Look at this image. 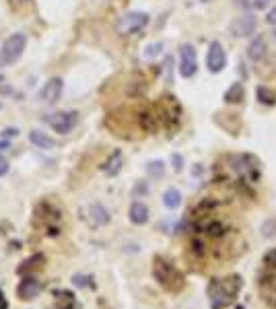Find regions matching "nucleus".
<instances>
[{
  "mask_svg": "<svg viewBox=\"0 0 276 309\" xmlns=\"http://www.w3.org/2000/svg\"><path fill=\"white\" fill-rule=\"evenodd\" d=\"M2 136H6V138H14V136H19V128H4Z\"/></svg>",
  "mask_w": 276,
  "mask_h": 309,
  "instance_id": "obj_32",
  "label": "nucleus"
},
{
  "mask_svg": "<svg viewBox=\"0 0 276 309\" xmlns=\"http://www.w3.org/2000/svg\"><path fill=\"white\" fill-rule=\"evenodd\" d=\"M241 286H244V280H241L239 274H229V276H218L212 278L206 286V295H208V303L210 309H227L235 303L237 295Z\"/></svg>",
  "mask_w": 276,
  "mask_h": 309,
  "instance_id": "obj_2",
  "label": "nucleus"
},
{
  "mask_svg": "<svg viewBox=\"0 0 276 309\" xmlns=\"http://www.w3.org/2000/svg\"><path fill=\"white\" fill-rule=\"evenodd\" d=\"M44 256L42 254H36V256H31V258H27V260L19 266V270H16V272H19V274H23V276H25V274H31V272H38V270H42L44 268Z\"/></svg>",
  "mask_w": 276,
  "mask_h": 309,
  "instance_id": "obj_20",
  "label": "nucleus"
},
{
  "mask_svg": "<svg viewBox=\"0 0 276 309\" xmlns=\"http://www.w3.org/2000/svg\"><path fill=\"white\" fill-rule=\"evenodd\" d=\"M2 80H4V76H2V74H0V82H2Z\"/></svg>",
  "mask_w": 276,
  "mask_h": 309,
  "instance_id": "obj_39",
  "label": "nucleus"
},
{
  "mask_svg": "<svg viewBox=\"0 0 276 309\" xmlns=\"http://www.w3.org/2000/svg\"><path fill=\"white\" fill-rule=\"evenodd\" d=\"M42 280H38L36 274H25L23 280L19 282V286H16V295H19L21 301H33L38 295H40V290H42Z\"/></svg>",
  "mask_w": 276,
  "mask_h": 309,
  "instance_id": "obj_12",
  "label": "nucleus"
},
{
  "mask_svg": "<svg viewBox=\"0 0 276 309\" xmlns=\"http://www.w3.org/2000/svg\"><path fill=\"white\" fill-rule=\"evenodd\" d=\"M161 50H163V44H161V42L150 44V46H146L144 56H146V58H154V56H159V54H161Z\"/></svg>",
  "mask_w": 276,
  "mask_h": 309,
  "instance_id": "obj_28",
  "label": "nucleus"
},
{
  "mask_svg": "<svg viewBox=\"0 0 276 309\" xmlns=\"http://www.w3.org/2000/svg\"><path fill=\"white\" fill-rule=\"evenodd\" d=\"M266 21H268L270 25H276V6L268 10V16H266Z\"/></svg>",
  "mask_w": 276,
  "mask_h": 309,
  "instance_id": "obj_34",
  "label": "nucleus"
},
{
  "mask_svg": "<svg viewBox=\"0 0 276 309\" xmlns=\"http://www.w3.org/2000/svg\"><path fill=\"white\" fill-rule=\"evenodd\" d=\"M272 38L276 40V25H274V31H272Z\"/></svg>",
  "mask_w": 276,
  "mask_h": 309,
  "instance_id": "obj_38",
  "label": "nucleus"
},
{
  "mask_svg": "<svg viewBox=\"0 0 276 309\" xmlns=\"http://www.w3.org/2000/svg\"><path fill=\"white\" fill-rule=\"evenodd\" d=\"M252 6H254L256 10H266V8L270 6V0H254Z\"/></svg>",
  "mask_w": 276,
  "mask_h": 309,
  "instance_id": "obj_30",
  "label": "nucleus"
},
{
  "mask_svg": "<svg viewBox=\"0 0 276 309\" xmlns=\"http://www.w3.org/2000/svg\"><path fill=\"white\" fill-rule=\"evenodd\" d=\"M256 99H258V103H262V106L272 108V106H276V91L266 87V84H258L256 87Z\"/></svg>",
  "mask_w": 276,
  "mask_h": 309,
  "instance_id": "obj_19",
  "label": "nucleus"
},
{
  "mask_svg": "<svg viewBox=\"0 0 276 309\" xmlns=\"http://www.w3.org/2000/svg\"><path fill=\"white\" fill-rule=\"evenodd\" d=\"M25 46H27V36H25V33H12V36L4 42L2 54H0V60H2V64L4 66L14 64L16 60L23 56Z\"/></svg>",
  "mask_w": 276,
  "mask_h": 309,
  "instance_id": "obj_8",
  "label": "nucleus"
},
{
  "mask_svg": "<svg viewBox=\"0 0 276 309\" xmlns=\"http://www.w3.org/2000/svg\"><path fill=\"white\" fill-rule=\"evenodd\" d=\"M6 148H10V138L0 134V150H6Z\"/></svg>",
  "mask_w": 276,
  "mask_h": 309,
  "instance_id": "obj_33",
  "label": "nucleus"
},
{
  "mask_svg": "<svg viewBox=\"0 0 276 309\" xmlns=\"http://www.w3.org/2000/svg\"><path fill=\"white\" fill-rule=\"evenodd\" d=\"M33 222H36V227H40L50 237H56L62 231V214H60V210L56 208V206H52L50 202L38 204Z\"/></svg>",
  "mask_w": 276,
  "mask_h": 309,
  "instance_id": "obj_5",
  "label": "nucleus"
},
{
  "mask_svg": "<svg viewBox=\"0 0 276 309\" xmlns=\"http://www.w3.org/2000/svg\"><path fill=\"white\" fill-rule=\"evenodd\" d=\"M227 66V54H225V48H222L220 42H210L208 46V52H206V68L212 72V74H218L222 68Z\"/></svg>",
  "mask_w": 276,
  "mask_h": 309,
  "instance_id": "obj_10",
  "label": "nucleus"
},
{
  "mask_svg": "<svg viewBox=\"0 0 276 309\" xmlns=\"http://www.w3.org/2000/svg\"><path fill=\"white\" fill-rule=\"evenodd\" d=\"M6 171H8V163H6L4 159H0V178H2Z\"/></svg>",
  "mask_w": 276,
  "mask_h": 309,
  "instance_id": "obj_35",
  "label": "nucleus"
},
{
  "mask_svg": "<svg viewBox=\"0 0 276 309\" xmlns=\"http://www.w3.org/2000/svg\"><path fill=\"white\" fill-rule=\"evenodd\" d=\"M258 290L268 309H276V248L270 250L258 270Z\"/></svg>",
  "mask_w": 276,
  "mask_h": 309,
  "instance_id": "obj_3",
  "label": "nucleus"
},
{
  "mask_svg": "<svg viewBox=\"0 0 276 309\" xmlns=\"http://www.w3.org/2000/svg\"><path fill=\"white\" fill-rule=\"evenodd\" d=\"M29 140L31 144H36L38 148H44V150H50L54 148V138H50V136L42 130H31L29 132Z\"/></svg>",
  "mask_w": 276,
  "mask_h": 309,
  "instance_id": "obj_22",
  "label": "nucleus"
},
{
  "mask_svg": "<svg viewBox=\"0 0 276 309\" xmlns=\"http://www.w3.org/2000/svg\"><path fill=\"white\" fill-rule=\"evenodd\" d=\"M216 198H202L190 210V242L186 258L196 272H210L229 266L246 252L241 229L218 214Z\"/></svg>",
  "mask_w": 276,
  "mask_h": 309,
  "instance_id": "obj_1",
  "label": "nucleus"
},
{
  "mask_svg": "<svg viewBox=\"0 0 276 309\" xmlns=\"http://www.w3.org/2000/svg\"><path fill=\"white\" fill-rule=\"evenodd\" d=\"M163 204L167 206L169 210H176L178 206L182 204V192L176 190V188H169V190H165V194H163Z\"/></svg>",
  "mask_w": 276,
  "mask_h": 309,
  "instance_id": "obj_23",
  "label": "nucleus"
},
{
  "mask_svg": "<svg viewBox=\"0 0 276 309\" xmlns=\"http://www.w3.org/2000/svg\"><path fill=\"white\" fill-rule=\"evenodd\" d=\"M128 214L134 225H144V222H148V206L142 202H132Z\"/></svg>",
  "mask_w": 276,
  "mask_h": 309,
  "instance_id": "obj_18",
  "label": "nucleus"
},
{
  "mask_svg": "<svg viewBox=\"0 0 276 309\" xmlns=\"http://www.w3.org/2000/svg\"><path fill=\"white\" fill-rule=\"evenodd\" d=\"M89 214H91V218H95V225H106V222H110V212L103 208L101 204H93L89 208Z\"/></svg>",
  "mask_w": 276,
  "mask_h": 309,
  "instance_id": "obj_24",
  "label": "nucleus"
},
{
  "mask_svg": "<svg viewBox=\"0 0 276 309\" xmlns=\"http://www.w3.org/2000/svg\"><path fill=\"white\" fill-rule=\"evenodd\" d=\"M72 284L80 286V288H95L93 276H87V274H74L72 276Z\"/></svg>",
  "mask_w": 276,
  "mask_h": 309,
  "instance_id": "obj_26",
  "label": "nucleus"
},
{
  "mask_svg": "<svg viewBox=\"0 0 276 309\" xmlns=\"http://www.w3.org/2000/svg\"><path fill=\"white\" fill-rule=\"evenodd\" d=\"M198 72V60H196V50L194 46L184 44L180 48V74L184 78H192Z\"/></svg>",
  "mask_w": 276,
  "mask_h": 309,
  "instance_id": "obj_11",
  "label": "nucleus"
},
{
  "mask_svg": "<svg viewBox=\"0 0 276 309\" xmlns=\"http://www.w3.org/2000/svg\"><path fill=\"white\" fill-rule=\"evenodd\" d=\"M152 276L167 293H182L184 286H186V278L180 272V268L163 256L152 258Z\"/></svg>",
  "mask_w": 276,
  "mask_h": 309,
  "instance_id": "obj_4",
  "label": "nucleus"
},
{
  "mask_svg": "<svg viewBox=\"0 0 276 309\" xmlns=\"http://www.w3.org/2000/svg\"><path fill=\"white\" fill-rule=\"evenodd\" d=\"M266 52H268V46H266L264 36H258V38H254V40L250 42V46H248V58L254 60V62H260V60H264Z\"/></svg>",
  "mask_w": 276,
  "mask_h": 309,
  "instance_id": "obj_16",
  "label": "nucleus"
},
{
  "mask_svg": "<svg viewBox=\"0 0 276 309\" xmlns=\"http://www.w3.org/2000/svg\"><path fill=\"white\" fill-rule=\"evenodd\" d=\"M246 97V89H244V82H233L231 87L225 91V95H222V99H225V103H231V106H235V103H241Z\"/></svg>",
  "mask_w": 276,
  "mask_h": 309,
  "instance_id": "obj_21",
  "label": "nucleus"
},
{
  "mask_svg": "<svg viewBox=\"0 0 276 309\" xmlns=\"http://www.w3.org/2000/svg\"><path fill=\"white\" fill-rule=\"evenodd\" d=\"M134 196H146L148 194V186H146V182H140V184H136L134 186V192H132Z\"/></svg>",
  "mask_w": 276,
  "mask_h": 309,
  "instance_id": "obj_29",
  "label": "nucleus"
},
{
  "mask_svg": "<svg viewBox=\"0 0 276 309\" xmlns=\"http://www.w3.org/2000/svg\"><path fill=\"white\" fill-rule=\"evenodd\" d=\"M231 167L237 174V182L239 188L241 186H254L260 182V161H258L254 154H237V157L231 159Z\"/></svg>",
  "mask_w": 276,
  "mask_h": 309,
  "instance_id": "obj_6",
  "label": "nucleus"
},
{
  "mask_svg": "<svg viewBox=\"0 0 276 309\" xmlns=\"http://www.w3.org/2000/svg\"><path fill=\"white\" fill-rule=\"evenodd\" d=\"M148 21L150 19H148L146 12H142V10H132V12L122 14L116 21V31L120 33V36H132V33L142 31L148 25Z\"/></svg>",
  "mask_w": 276,
  "mask_h": 309,
  "instance_id": "obj_7",
  "label": "nucleus"
},
{
  "mask_svg": "<svg viewBox=\"0 0 276 309\" xmlns=\"http://www.w3.org/2000/svg\"><path fill=\"white\" fill-rule=\"evenodd\" d=\"M146 174L154 180H161L165 176V163L163 161H148L146 163Z\"/></svg>",
  "mask_w": 276,
  "mask_h": 309,
  "instance_id": "obj_25",
  "label": "nucleus"
},
{
  "mask_svg": "<svg viewBox=\"0 0 276 309\" xmlns=\"http://www.w3.org/2000/svg\"><path fill=\"white\" fill-rule=\"evenodd\" d=\"M16 4H23V2H29V0H14Z\"/></svg>",
  "mask_w": 276,
  "mask_h": 309,
  "instance_id": "obj_37",
  "label": "nucleus"
},
{
  "mask_svg": "<svg viewBox=\"0 0 276 309\" xmlns=\"http://www.w3.org/2000/svg\"><path fill=\"white\" fill-rule=\"evenodd\" d=\"M171 161H174V169L176 171H182L184 169V157H182V154H174V157H171Z\"/></svg>",
  "mask_w": 276,
  "mask_h": 309,
  "instance_id": "obj_31",
  "label": "nucleus"
},
{
  "mask_svg": "<svg viewBox=\"0 0 276 309\" xmlns=\"http://www.w3.org/2000/svg\"><path fill=\"white\" fill-rule=\"evenodd\" d=\"M262 235L266 237V239H270V237H276V216L274 218H268L264 225H262Z\"/></svg>",
  "mask_w": 276,
  "mask_h": 309,
  "instance_id": "obj_27",
  "label": "nucleus"
},
{
  "mask_svg": "<svg viewBox=\"0 0 276 309\" xmlns=\"http://www.w3.org/2000/svg\"><path fill=\"white\" fill-rule=\"evenodd\" d=\"M122 165H124V154H122V150H114L112 157L106 161V165H103V174L110 176V178H114V176L120 174Z\"/></svg>",
  "mask_w": 276,
  "mask_h": 309,
  "instance_id": "obj_17",
  "label": "nucleus"
},
{
  "mask_svg": "<svg viewBox=\"0 0 276 309\" xmlns=\"http://www.w3.org/2000/svg\"><path fill=\"white\" fill-rule=\"evenodd\" d=\"M52 297H54V309H76V297L70 290L58 288L52 293Z\"/></svg>",
  "mask_w": 276,
  "mask_h": 309,
  "instance_id": "obj_15",
  "label": "nucleus"
},
{
  "mask_svg": "<svg viewBox=\"0 0 276 309\" xmlns=\"http://www.w3.org/2000/svg\"><path fill=\"white\" fill-rule=\"evenodd\" d=\"M0 309H8V303H6V297L2 290H0Z\"/></svg>",
  "mask_w": 276,
  "mask_h": 309,
  "instance_id": "obj_36",
  "label": "nucleus"
},
{
  "mask_svg": "<svg viewBox=\"0 0 276 309\" xmlns=\"http://www.w3.org/2000/svg\"><path fill=\"white\" fill-rule=\"evenodd\" d=\"M0 159H2V157H0Z\"/></svg>",
  "mask_w": 276,
  "mask_h": 309,
  "instance_id": "obj_40",
  "label": "nucleus"
},
{
  "mask_svg": "<svg viewBox=\"0 0 276 309\" xmlns=\"http://www.w3.org/2000/svg\"><path fill=\"white\" fill-rule=\"evenodd\" d=\"M256 29H258V21L254 14H241L231 23V31L237 38H250L256 33Z\"/></svg>",
  "mask_w": 276,
  "mask_h": 309,
  "instance_id": "obj_13",
  "label": "nucleus"
},
{
  "mask_svg": "<svg viewBox=\"0 0 276 309\" xmlns=\"http://www.w3.org/2000/svg\"><path fill=\"white\" fill-rule=\"evenodd\" d=\"M62 91H64V80L56 76V78H50L44 84L38 97H40L42 103H54V101H58L62 97Z\"/></svg>",
  "mask_w": 276,
  "mask_h": 309,
  "instance_id": "obj_14",
  "label": "nucleus"
},
{
  "mask_svg": "<svg viewBox=\"0 0 276 309\" xmlns=\"http://www.w3.org/2000/svg\"><path fill=\"white\" fill-rule=\"evenodd\" d=\"M78 122V114L76 112H56L48 116V124L50 128L58 132V134H68Z\"/></svg>",
  "mask_w": 276,
  "mask_h": 309,
  "instance_id": "obj_9",
  "label": "nucleus"
}]
</instances>
